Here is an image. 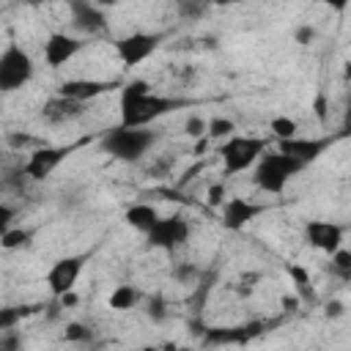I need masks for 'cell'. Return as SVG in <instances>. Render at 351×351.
I'll list each match as a JSON object with an SVG mask.
<instances>
[{"mask_svg":"<svg viewBox=\"0 0 351 351\" xmlns=\"http://www.w3.org/2000/svg\"><path fill=\"white\" fill-rule=\"evenodd\" d=\"M197 274H200V271H197L192 263H181V266L173 269V277L181 280V282H192V280H197Z\"/></svg>","mask_w":351,"mask_h":351,"instance_id":"obj_32","label":"cell"},{"mask_svg":"<svg viewBox=\"0 0 351 351\" xmlns=\"http://www.w3.org/2000/svg\"><path fill=\"white\" fill-rule=\"evenodd\" d=\"M112 88H115V82H104V80H66V82H60L58 96L82 104V101H90V99L112 90Z\"/></svg>","mask_w":351,"mask_h":351,"instance_id":"obj_14","label":"cell"},{"mask_svg":"<svg viewBox=\"0 0 351 351\" xmlns=\"http://www.w3.org/2000/svg\"><path fill=\"white\" fill-rule=\"evenodd\" d=\"M159 351H178V346H176V343H165Z\"/></svg>","mask_w":351,"mask_h":351,"instance_id":"obj_39","label":"cell"},{"mask_svg":"<svg viewBox=\"0 0 351 351\" xmlns=\"http://www.w3.org/2000/svg\"><path fill=\"white\" fill-rule=\"evenodd\" d=\"M269 148L266 137L258 134H230L225 143H219V159H222V173L225 176H239L261 159V154Z\"/></svg>","mask_w":351,"mask_h":351,"instance_id":"obj_3","label":"cell"},{"mask_svg":"<svg viewBox=\"0 0 351 351\" xmlns=\"http://www.w3.org/2000/svg\"><path fill=\"white\" fill-rule=\"evenodd\" d=\"M258 335V326H230V329H206V343L217 346V343H244L247 337Z\"/></svg>","mask_w":351,"mask_h":351,"instance_id":"obj_18","label":"cell"},{"mask_svg":"<svg viewBox=\"0 0 351 351\" xmlns=\"http://www.w3.org/2000/svg\"><path fill=\"white\" fill-rule=\"evenodd\" d=\"M293 38H296V44H310L315 38V27L313 25H299L293 30Z\"/></svg>","mask_w":351,"mask_h":351,"instance_id":"obj_33","label":"cell"},{"mask_svg":"<svg viewBox=\"0 0 351 351\" xmlns=\"http://www.w3.org/2000/svg\"><path fill=\"white\" fill-rule=\"evenodd\" d=\"M299 170H304V167L299 162H293L291 156H285L280 151H263L252 167V184L269 195H280Z\"/></svg>","mask_w":351,"mask_h":351,"instance_id":"obj_4","label":"cell"},{"mask_svg":"<svg viewBox=\"0 0 351 351\" xmlns=\"http://www.w3.org/2000/svg\"><path fill=\"white\" fill-rule=\"evenodd\" d=\"M30 241H33V233L27 228H16V225L0 236L3 250H22V247H30Z\"/></svg>","mask_w":351,"mask_h":351,"instance_id":"obj_22","label":"cell"},{"mask_svg":"<svg viewBox=\"0 0 351 351\" xmlns=\"http://www.w3.org/2000/svg\"><path fill=\"white\" fill-rule=\"evenodd\" d=\"M8 145H14V148L36 145V137H30V134H8ZM36 148H38V145H36Z\"/></svg>","mask_w":351,"mask_h":351,"instance_id":"obj_34","label":"cell"},{"mask_svg":"<svg viewBox=\"0 0 351 351\" xmlns=\"http://www.w3.org/2000/svg\"><path fill=\"white\" fill-rule=\"evenodd\" d=\"M60 304H63V307H74V304H77V293H74V291L63 293V296H60Z\"/></svg>","mask_w":351,"mask_h":351,"instance_id":"obj_37","label":"cell"},{"mask_svg":"<svg viewBox=\"0 0 351 351\" xmlns=\"http://www.w3.org/2000/svg\"><path fill=\"white\" fill-rule=\"evenodd\" d=\"M162 36L159 33H145V30H134L126 33L115 41V55L126 69H134L140 63H145L156 49H159Z\"/></svg>","mask_w":351,"mask_h":351,"instance_id":"obj_6","label":"cell"},{"mask_svg":"<svg viewBox=\"0 0 351 351\" xmlns=\"http://www.w3.org/2000/svg\"><path fill=\"white\" fill-rule=\"evenodd\" d=\"M14 219H16V208L8 203H0V236L14 228Z\"/></svg>","mask_w":351,"mask_h":351,"instance_id":"obj_30","label":"cell"},{"mask_svg":"<svg viewBox=\"0 0 351 351\" xmlns=\"http://www.w3.org/2000/svg\"><path fill=\"white\" fill-rule=\"evenodd\" d=\"M33 58L25 47L8 44L0 52V93H14L33 80Z\"/></svg>","mask_w":351,"mask_h":351,"instance_id":"obj_5","label":"cell"},{"mask_svg":"<svg viewBox=\"0 0 351 351\" xmlns=\"http://www.w3.org/2000/svg\"><path fill=\"white\" fill-rule=\"evenodd\" d=\"M315 115H318L321 121L326 118V99H324V96H318V99H315Z\"/></svg>","mask_w":351,"mask_h":351,"instance_id":"obj_36","label":"cell"},{"mask_svg":"<svg viewBox=\"0 0 351 351\" xmlns=\"http://www.w3.org/2000/svg\"><path fill=\"white\" fill-rule=\"evenodd\" d=\"M85 47V41L80 36H71V33H49L47 41H44V63L49 69H60L66 66L71 58L80 55V49Z\"/></svg>","mask_w":351,"mask_h":351,"instance_id":"obj_11","label":"cell"},{"mask_svg":"<svg viewBox=\"0 0 351 351\" xmlns=\"http://www.w3.org/2000/svg\"><path fill=\"white\" fill-rule=\"evenodd\" d=\"M343 313H346V307H343V302H340V299L329 302V304H326V310H324V315H326V318H340Z\"/></svg>","mask_w":351,"mask_h":351,"instance_id":"obj_35","label":"cell"},{"mask_svg":"<svg viewBox=\"0 0 351 351\" xmlns=\"http://www.w3.org/2000/svg\"><path fill=\"white\" fill-rule=\"evenodd\" d=\"M225 200H228L225 186H222V184H211V186H208V192H206V203H208L211 208H219Z\"/></svg>","mask_w":351,"mask_h":351,"instance_id":"obj_29","label":"cell"},{"mask_svg":"<svg viewBox=\"0 0 351 351\" xmlns=\"http://www.w3.org/2000/svg\"><path fill=\"white\" fill-rule=\"evenodd\" d=\"M304 241L313 247V250H321L326 255L337 252L343 247V236H346V228L332 222V219H307L304 222Z\"/></svg>","mask_w":351,"mask_h":351,"instance_id":"obj_10","label":"cell"},{"mask_svg":"<svg viewBox=\"0 0 351 351\" xmlns=\"http://www.w3.org/2000/svg\"><path fill=\"white\" fill-rule=\"evenodd\" d=\"M148 318L156 321V324L167 318V302H165L162 296H154V299L148 302Z\"/></svg>","mask_w":351,"mask_h":351,"instance_id":"obj_28","label":"cell"},{"mask_svg":"<svg viewBox=\"0 0 351 351\" xmlns=\"http://www.w3.org/2000/svg\"><path fill=\"white\" fill-rule=\"evenodd\" d=\"M69 11H71V25L80 30V33H99L107 27V16L99 5L93 3H69Z\"/></svg>","mask_w":351,"mask_h":351,"instance_id":"obj_15","label":"cell"},{"mask_svg":"<svg viewBox=\"0 0 351 351\" xmlns=\"http://www.w3.org/2000/svg\"><path fill=\"white\" fill-rule=\"evenodd\" d=\"M140 299H143V293H140L137 285L121 282V285H115V288L110 291V296H107V307L115 310V313H129V310H134V307L140 304Z\"/></svg>","mask_w":351,"mask_h":351,"instance_id":"obj_17","label":"cell"},{"mask_svg":"<svg viewBox=\"0 0 351 351\" xmlns=\"http://www.w3.org/2000/svg\"><path fill=\"white\" fill-rule=\"evenodd\" d=\"M80 107L82 104H77V101H69V99H52L47 107H44V118L47 121H52V123H63V121H71V118H77L80 115Z\"/></svg>","mask_w":351,"mask_h":351,"instance_id":"obj_19","label":"cell"},{"mask_svg":"<svg viewBox=\"0 0 351 351\" xmlns=\"http://www.w3.org/2000/svg\"><path fill=\"white\" fill-rule=\"evenodd\" d=\"M69 154H71V148H66V145H38V148H33L30 156L25 159L22 173H25L30 181H44V178H49V176L69 159Z\"/></svg>","mask_w":351,"mask_h":351,"instance_id":"obj_8","label":"cell"},{"mask_svg":"<svg viewBox=\"0 0 351 351\" xmlns=\"http://www.w3.org/2000/svg\"><path fill=\"white\" fill-rule=\"evenodd\" d=\"M154 145H156V132H154V129H126V126H115V129L104 132V137H101L104 154H110L112 159L126 162V165L140 162Z\"/></svg>","mask_w":351,"mask_h":351,"instance_id":"obj_2","label":"cell"},{"mask_svg":"<svg viewBox=\"0 0 351 351\" xmlns=\"http://www.w3.org/2000/svg\"><path fill=\"white\" fill-rule=\"evenodd\" d=\"M0 351H22V337L16 332H3L0 335Z\"/></svg>","mask_w":351,"mask_h":351,"instance_id":"obj_31","label":"cell"},{"mask_svg":"<svg viewBox=\"0 0 351 351\" xmlns=\"http://www.w3.org/2000/svg\"><path fill=\"white\" fill-rule=\"evenodd\" d=\"M140 351H159V346H143Z\"/></svg>","mask_w":351,"mask_h":351,"instance_id":"obj_40","label":"cell"},{"mask_svg":"<svg viewBox=\"0 0 351 351\" xmlns=\"http://www.w3.org/2000/svg\"><path fill=\"white\" fill-rule=\"evenodd\" d=\"M296 304H299L296 296H282V307H285V310H296Z\"/></svg>","mask_w":351,"mask_h":351,"instance_id":"obj_38","label":"cell"},{"mask_svg":"<svg viewBox=\"0 0 351 351\" xmlns=\"http://www.w3.org/2000/svg\"><path fill=\"white\" fill-rule=\"evenodd\" d=\"M219 211H222V225H225V230H244L252 219H258L263 211H266V206L263 203H255V200H247V197H228L222 206H219Z\"/></svg>","mask_w":351,"mask_h":351,"instance_id":"obj_12","label":"cell"},{"mask_svg":"<svg viewBox=\"0 0 351 351\" xmlns=\"http://www.w3.org/2000/svg\"><path fill=\"white\" fill-rule=\"evenodd\" d=\"M332 145V137H291V140H280L277 151L291 156L293 162H299L302 167L313 165L326 148Z\"/></svg>","mask_w":351,"mask_h":351,"instance_id":"obj_13","label":"cell"},{"mask_svg":"<svg viewBox=\"0 0 351 351\" xmlns=\"http://www.w3.org/2000/svg\"><path fill=\"white\" fill-rule=\"evenodd\" d=\"M121 123L126 129H151L154 121L165 118L167 112L184 107L181 99L154 93L145 80H132L121 88Z\"/></svg>","mask_w":351,"mask_h":351,"instance_id":"obj_1","label":"cell"},{"mask_svg":"<svg viewBox=\"0 0 351 351\" xmlns=\"http://www.w3.org/2000/svg\"><path fill=\"white\" fill-rule=\"evenodd\" d=\"M63 337H66L69 343H82V340H90V329H88L85 324H80V321H71V324L66 326Z\"/></svg>","mask_w":351,"mask_h":351,"instance_id":"obj_27","label":"cell"},{"mask_svg":"<svg viewBox=\"0 0 351 351\" xmlns=\"http://www.w3.org/2000/svg\"><path fill=\"white\" fill-rule=\"evenodd\" d=\"M38 307H27V304H11V307H0V332H14V326L25 318V315H30V313H36Z\"/></svg>","mask_w":351,"mask_h":351,"instance_id":"obj_20","label":"cell"},{"mask_svg":"<svg viewBox=\"0 0 351 351\" xmlns=\"http://www.w3.org/2000/svg\"><path fill=\"white\" fill-rule=\"evenodd\" d=\"M288 274H291V280H293V285H296V291L304 296H310V274H307V269L304 266H299V263H291L288 266Z\"/></svg>","mask_w":351,"mask_h":351,"instance_id":"obj_25","label":"cell"},{"mask_svg":"<svg viewBox=\"0 0 351 351\" xmlns=\"http://www.w3.org/2000/svg\"><path fill=\"white\" fill-rule=\"evenodd\" d=\"M184 132H186V137H192V140L206 137V118H200V115H189V118L184 121Z\"/></svg>","mask_w":351,"mask_h":351,"instance_id":"obj_26","label":"cell"},{"mask_svg":"<svg viewBox=\"0 0 351 351\" xmlns=\"http://www.w3.org/2000/svg\"><path fill=\"white\" fill-rule=\"evenodd\" d=\"M329 258H332V269H335L343 280H348V277H351V252H348L346 247H340V250L332 252Z\"/></svg>","mask_w":351,"mask_h":351,"instance_id":"obj_24","label":"cell"},{"mask_svg":"<svg viewBox=\"0 0 351 351\" xmlns=\"http://www.w3.org/2000/svg\"><path fill=\"white\" fill-rule=\"evenodd\" d=\"M233 132H236V123H233L230 118H219V115H217V118L206 121V137H208V140H219V137L228 140Z\"/></svg>","mask_w":351,"mask_h":351,"instance_id":"obj_23","label":"cell"},{"mask_svg":"<svg viewBox=\"0 0 351 351\" xmlns=\"http://www.w3.org/2000/svg\"><path fill=\"white\" fill-rule=\"evenodd\" d=\"M85 269V255H66V258H58L49 271H47V288L52 296H63L69 291H74L80 274Z\"/></svg>","mask_w":351,"mask_h":351,"instance_id":"obj_9","label":"cell"},{"mask_svg":"<svg viewBox=\"0 0 351 351\" xmlns=\"http://www.w3.org/2000/svg\"><path fill=\"white\" fill-rule=\"evenodd\" d=\"M189 230H192L189 222H186L184 217H178V214H173V217H159V219L154 222V228L145 233V244L154 247V250L173 252V250H178L181 244H186Z\"/></svg>","mask_w":351,"mask_h":351,"instance_id":"obj_7","label":"cell"},{"mask_svg":"<svg viewBox=\"0 0 351 351\" xmlns=\"http://www.w3.org/2000/svg\"><path fill=\"white\" fill-rule=\"evenodd\" d=\"M269 132H274L277 140H291V137H299V123L291 115H274L269 121Z\"/></svg>","mask_w":351,"mask_h":351,"instance_id":"obj_21","label":"cell"},{"mask_svg":"<svg viewBox=\"0 0 351 351\" xmlns=\"http://www.w3.org/2000/svg\"><path fill=\"white\" fill-rule=\"evenodd\" d=\"M123 219H126V225L129 228H134V230H140L143 236L154 228V222L159 219V211L151 206V203H132L126 211H123Z\"/></svg>","mask_w":351,"mask_h":351,"instance_id":"obj_16","label":"cell"}]
</instances>
